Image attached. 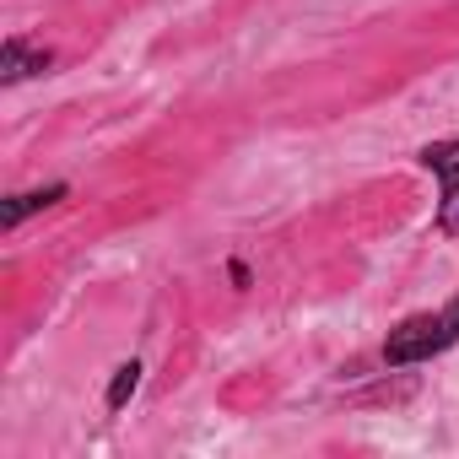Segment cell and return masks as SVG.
<instances>
[{"instance_id": "7a4b0ae2", "label": "cell", "mask_w": 459, "mask_h": 459, "mask_svg": "<svg viewBox=\"0 0 459 459\" xmlns=\"http://www.w3.org/2000/svg\"><path fill=\"white\" fill-rule=\"evenodd\" d=\"M65 195H71V184H65V178L39 184V189H17V195H6V200H0V233H17V227H22L28 216H39V211L60 205Z\"/></svg>"}, {"instance_id": "5b68a950", "label": "cell", "mask_w": 459, "mask_h": 459, "mask_svg": "<svg viewBox=\"0 0 459 459\" xmlns=\"http://www.w3.org/2000/svg\"><path fill=\"white\" fill-rule=\"evenodd\" d=\"M416 162H421L432 178H454V173H459V135H448V141H427V146L416 152Z\"/></svg>"}, {"instance_id": "277c9868", "label": "cell", "mask_w": 459, "mask_h": 459, "mask_svg": "<svg viewBox=\"0 0 459 459\" xmlns=\"http://www.w3.org/2000/svg\"><path fill=\"white\" fill-rule=\"evenodd\" d=\"M141 373H146V368H141V362H135V357H130V362H119V368H114V378H108V394H103V405H108V411H114V416H119V411H125V405H130V400H135V389H141Z\"/></svg>"}, {"instance_id": "52a82bcc", "label": "cell", "mask_w": 459, "mask_h": 459, "mask_svg": "<svg viewBox=\"0 0 459 459\" xmlns=\"http://www.w3.org/2000/svg\"><path fill=\"white\" fill-rule=\"evenodd\" d=\"M227 281H233V287H249V265H244V260H227Z\"/></svg>"}, {"instance_id": "8992f818", "label": "cell", "mask_w": 459, "mask_h": 459, "mask_svg": "<svg viewBox=\"0 0 459 459\" xmlns=\"http://www.w3.org/2000/svg\"><path fill=\"white\" fill-rule=\"evenodd\" d=\"M437 233L443 238H459V173L454 178H437Z\"/></svg>"}, {"instance_id": "6da1fadb", "label": "cell", "mask_w": 459, "mask_h": 459, "mask_svg": "<svg viewBox=\"0 0 459 459\" xmlns=\"http://www.w3.org/2000/svg\"><path fill=\"white\" fill-rule=\"evenodd\" d=\"M459 341V292L437 308V314H411L400 319L389 335H384V368H416V362H432L443 357L448 346Z\"/></svg>"}, {"instance_id": "3957f363", "label": "cell", "mask_w": 459, "mask_h": 459, "mask_svg": "<svg viewBox=\"0 0 459 459\" xmlns=\"http://www.w3.org/2000/svg\"><path fill=\"white\" fill-rule=\"evenodd\" d=\"M49 65H55V55L39 49V44H28L22 33H12L6 44H0V87H17L28 76H44Z\"/></svg>"}]
</instances>
